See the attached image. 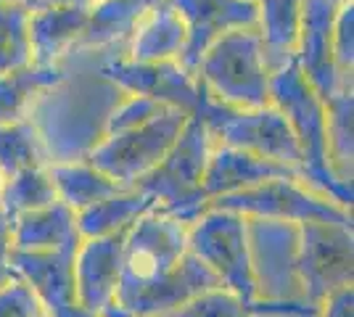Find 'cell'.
<instances>
[{"mask_svg": "<svg viewBox=\"0 0 354 317\" xmlns=\"http://www.w3.org/2000/svg\"><path fill=\"white\" fill-rule=\"evenodd\" d=\"M270 104L281 108L301 151V182L325 198L352 209V185L341 182L328 162V130H325V101L312 90L296 64H288L272 72L270 82Z\"/></svg>", "mask_w": 354, "mask_h": 317, "instance_id": "obj_1", "label": "cell"}, {"mask_svg": "<svg viewBox=\"0 0 354 317\" xmlns=\"http://www.w3.org/2000/svg\"><path fill=\"white\" fill-rule=\"evenodd\" d=\"M212 151L214 137L209 133L207 122L191 117L177 143L162 159V164L135 188L153 198L162 214L191 227L212 206V201L204 193V172Z\"/></svg>", "mask_w": 354, "mask_h": 317, "instance_id": "obj_2", "label": "cell"}, {"mask_svg": "<svg viewBox=\"0 0 354 317\" xmlns=\"http://www.w3.org/2000/svg\"><path fill=\"white\" fill-rule=\"evenodd\" d=\"M193 75L204 85L214 104L227 108L270 106L272 72L257 30H236L222 35L204 50Z\"/></svg>", "mask_w": 354, "mask_h": 317, "instance_id": "obj_3", "label": "cell"}, {"mask_svg": "<svg viewBox=\"0 0 354 317\" xmlns=\"http://www.w3.org/2000/svg\"><path fill=\"white\" fill-rule=\"evenodd\" d=\"M188 119L191 117L177 108H164L159 117L135 130L101 137L95 148L88 153V162L122 188H135L162 164V159L177 143Z\"/></svg>", "mask_w": 354, "mask_h": 317, "instance_id": "obj_4", "label": "cell"}, {"mask_svg": "<svg viewBox=\"0 0 354 317\" xmlns=\"http://www.w3.org/2000/svg\"><path fill=\"white\" fill-rule=\"evenodd\" d=\"M188 251L207 265L220 286L238 294L243 302H254V275H251L246 217L236 211L209 206L188 227Z\"/></svg>", "mask_w": 354, "mask_h": 317, "instance_id": "obj_5", "label": "cell"}, {"mask_svg": "<svg viewBox=\"0 0 354 317\" xmlns=\"http://www.w3.org/2000/svg\"><path fill=\"white\" fill-rule=\"evenodd\" d=\"M98 77L124 95H148L188 117H204L214 104L198 77L188 72L180 61L143 64L127 56H109L101 61Z\"/></svg>", "mask_w": 354, "mask_h": 317, "instance_id": "obj_6", "label": "cell"}, {"mask_svg": "<svg viewBox=\"0 0 354 317\" xmlns=\"http://www.w3.org/2000/svg\"><path fill=\"white\" fill-rule=\"evenodd\" d=\"M214 143L243 148L270 162H278L291 169H301V151L288 119L275 106L262 108H227L222 104H212L204 117ZM301 177V175H299Z\"/></svg>", "mask_w": 354, "mask_h": 317, "instance_id": "obj_7", "label": "cell"}, {"mask_svg": "<svg viewBox=\"0 0 354 317\" xmlns=\"http://www.w3.org/2000/svg\"><path fill=\"white\" fill-rule=\"evenodd\" d=\"M251 275L259 302L304 299L299 278V225L246 217Z\"/></svg>", "mask_w": 354, "mask_h": 317, "instance_id": "obj_8", "label": "cell"}, {"mask_svg": "<svg viewBox=\"0 0 354 317\" xmlns=\"http://www.w3.org/2000/svg\"><path fill=\"white\" fill-rule=\"evenodd\" d=\"M354 227L310 220L299 225V278L304 299L323 304L354 280Z\"/></svg>", "mask_w": 354, "mask_h": 317, "instance_id": "obj_9", "label": "cell"}, {"mask_svg": "<svg viewBox=\"0 0 354 317\" xmlns=\"http://www.w3.org/2000/svg\"><path fill=\"white\" fill-rule=\"evenodd\" d=\"M212 206L236 211L241 217L281 220V222H294V225L310 222V220H325V222H341V225L354 227L352 209L325 198L323 193L312 191L310 185L294 177L270 180L265 185L241 191V193L214 198Z\"/></svg>", "mask_w": 354, "mask_h": 317, "instance_id": "obj_10", "label": "cell"}, {"mask_svg": "<svg viewBox=\"0 0 354 317\" xmlns=\"http://www.w3.org/2000/svg\"><path fill=\"white\" fill-rule=\"evenodd\" d=\"M188 254V225L151 209L124 233L122 283L117 299L162 278Z\"/></svg>", "mask_w": 354, "mask_h": 317, "instance_id": "obj_11", "label": "cell"}, {"mask_svg": "<svg viewBox=\"0 0 354 317\" xmlns=\"http://www.w3.org/2000/svg\"><path fill=\"white\" fill-rule=\"evenodd\" d=\"M341 3L336 0H304L301 3V30L296 48V66L320 98L352 88V82L341 79L333 64V19Z\"/></svg>", "mask_w": 354, "mask_h": 317, "instance_id": "obj_12", "label": "cell"}, {"mask_svg": "<svg viewBox=\"0 0 354 317\" xmlns=\"http://www.w3.org/2000/svg\"><path fill=\"white\" fill-rule=\"evenodd\" d=\"M124 233L104 238H82L74 249V294L77 304L90 315H104L117 304L122 283Z\"/></svg>", "mask_w": 354, "mask_h": 317, "instance_id": "obj_13", "label": "cell"}, {"mask_svg": "<svg viewBox=\"0 0 354 317\" xmlns=\"http://www.w3.org/2000/svg\"><path fill=\"white\" fill-rule=\"evenodd\" d=\"M188 32V46L180 64L196 72L198 59L222 35L257 27V0H167Z\"/></svg>", "mask_w": 354, "mask_h": 317, "instance_id": "obj_14", "label": "cell"}, {"mask_svg": "<svg viewBox=\"0 0 354 317\" xmlns=\"http://www.w3.org/2000/svg\"><path fill=\"white\" fill-rule=\"evenodd\" d=\"M214 286H220V280L201 259H196L188 251L169 272H164L162 278L151 280L127 296H119L117 304L135 317H167L177 307H183L193 296Z\"/></svg>", "mask_w": 354, "mask_h": 317, "instance_id": "obj_15", "label": "cell"}, {"mask_svg": "<svg viewBox=\"0 0 354 317\" xmlns=\"http://www.w3.org/2000/svg\"><path fill=\"white\" fill-rule=\"evenodd\" d=\"M11 267L37 294L48 317H77L82 312L74 294V251H14Z\"/></svg>", "mask_w": 354, "mask_h": 317, "instance_id": "obj_16", "label": "cell"}, {"mask_svg": "<svg viewBox=\"0 0 354 317\" xmlns=\"http://www.w3.org/2000/svg\"><path fill=\"white\" fill-rule=\"evenodd\" d=\"M283 177L301 180L299 172L291 166L270 162L265 156H257L243 148L214 143V151L209 156L207 172H204V193L209 201H214V198L241 193V191L265 185L270 180H283Z\"/></svg>", "mask_w": 354, "mask_h": 317, "instance_id": "obj_17", "label": "cell"}, {"mask_svg": "<svg viewBox=\"0 0 354 317\" xmlns=\"http://www.w3.org/2000/svg\"><path fill=\"white\" fill-rule=\"evenodd\" d=\"M88 21L90 11H80V8H50V6L30 8L32 64H40V66L64 64V59L80 50Z\"/></svg>", "mask_w": 354, "mask_h": 317, "instance_id": "obj_18", "label": "cell"}, {"mask_svg": "<svg viewBox=\"0 0 354 317\" xmlns=\"http://www.w3.org/2000/svg\"><path fill=\"white\" fill-rule=\"evenodd\" d=\"M77 211L53 201L43 209L19 214L11 220V246L14 251L43 254V251H74L80 246Z\"/></svg>", "mask_w": 354, "mask_h": 317, "instance_id": "obj_19", "label": "cell"}, {"mask_svg": "<svg viewBox=\"0 0 354 317\" xmlns=\"http://www.w3.org/2000/svg\"><path fill=\"white\" fill-rule=\"evenodd\" d=\"M127 46V59L153 64V61H180L188 46V32L177 11L167 3L159 0L148 11L138 27L133 30Z\"/></svg>", "mask_w": 354, "mask_h": 317, "instance_id": "obj_20", "label": "cell"}, {"mask_svg": "<svg viewBox=\"0 0 354 317\" xmlns=\"http://www.w3.org/2000/svg\"><path fill=\"white\" fill-rule=\"evenodd\" d=\"M304 0H257V35L270 72L296 61Z\"/></svg>", "mask_w": 354, "mask_h": 317, "instance_id": "obj_21", "label": "cell"}, {"mask_svg": "<svg viewBox=\"0 0 354 317\" xmlns=\"http://www.w3.org/2000/svg\"><path fill=\"white\" fill-rule=\"evenodd\" d=\"M151 209H156V201L148 193L138 188H122L114 196L101 198L90 204L88 209L77 211L80 238H104V236L127 233Z\"/></svg>", "mask_w": 354, "mask_h": 317, "instance_id": "obj_22", "label": "cell"}, {"mask_svg": "<svg viewBox=\"0 0 354 317\" xmlns=\"http://www.w3.org/2000/svg\"><path fill=\"white\" fill-rule=\"evenodd\" d=\"M64 77H66L64 64L59 66L27 64L8 75H0V124L30 119L35 104L50 88L64 82Z\"/></svg>", "mask_w": 354, "mask_h": 317, "instance_id": "obj_23", "label": "cell"}, {"mask_svg": "<svg viewBox=\"0 0 354 317\" xmlns=\"http://www.w3.org/2000/svg\"><path fill=\"white\" fill-rule=\"evenodd\" d=\"M159 0H98L90 11L88 30L82 35L80 50H101L127 43L138 21Z\"/></svg>", "mask_w": 354, "mask_h": 317, "instance_id": "obj_24", "label": "cell"}, {"mask_svg": "<svg viewBox=\"0 0 354 317\" xmlns=\"http://www.w3.org/2000/svg\"><path fill=\"white\" fill-rule=\"evenodd\" d=\"M50 180L56 188V198L66 204L72 211L88 209L90 204L109 198L122 191V185L104 175L98 166H93L88 159L82 162H56L48 164Z\"/></svg>", "mask_w": 354, "mask_h": 317, "instance_id": "obj_25", "label": "cell"}, {"mask_svg": "<svg viewBox=\"0 0 354 317\" xmlns=\"http://www.w3.org/2000/svg\"><path fill=\"white\" fill-rule=\"evenodd\" d=\"M325 130H328V162L341 182L352 185L354 177V90L333 93L325 98Z\"/></svg>", "mask_w": 354, "mask_h": 317, "instance_id": "obj_26", "label": "cell"}, {"mask_svg": "<svg viewBox=\"0 0 354 317\" xmlns=\"http://www.w3.org/2000/svg\"><path fill=\"white\" fill-rule=\"evenodd\" d=\"M59 201L56 198V188L50 180L48 166H32V169H21L11 177H6L3 191H0V209L8 220H16L19 214L43 209L48 204Z\"/></svg>", "mask_w": 354, "mask_h": 317, "instance_id": "obj_27", "label": "cell"}, {"mask_svg": "<svg viewBox=\"0 0 354 317\" xmlns=\"http://www.w3.org/2000/svg\"><path fill=\"white\" fill-rule=\"evenodd\" d=\"M32 166H48V153L37 127L30 119L0 124V172L11 177Z\"/></svg>", "mask_w": 354, "mask_h": 317, "instance_id": "obj_28", "label": "cell"}, {"mask_svg": "<svg viewBox=\"0 0 354 317\" xmlns=\"http://www.w3.org/2000/svg\"><path fill=\"white\" fill-rule=\"evenodd\" d=\"M32 64L30 8L0 0V75Z\"/></svg>", "mask_w": 354, "mask_h": 317, "instance_id": "obj_29", "label": "cell"}, {"mask_svg": "<svg viewBox=\"0 0 354 317\" xmlns=\"http://www.w3.org/2000/svg\"><path fill=\"white\" fill-rule=\"evenodd\" d=\"M167 317H249V302L225 286H214L177 307Z\"/></svg>", "mask_w": 354, "mask_h": 317, "instance_id": "obj_30", "label": "cell"}, {"mask_svg": "<svg viewBox=\"0 0 354 317\" xmlns=\"http://www.w3.org/2000/svg\"><path fill=\"white\" fill-rule=\"evenodd\" d=\"M164 108H169V106L159 104V101H153V98H148V95H124V93H122V98H119L117 104L111 106V111L106 114L104 137L135 130V127L151 122L153 117H159Z\"/></svg>", "mask_w": 354, "mask_h": 317, "instance_id": "obj_31", "label": "cell"}, {"mask_svg": "<svg viewBox=\"0 0 354 317\" xmlns=\"http://www.w3.org/2000/svg\"><path fill=\"white\" fill-rule=\"evenodd\" d=\"M333 64L341 79L352 82L354 72V0H344L333 19Z\"/></svg>", "mask_w": 354, "mask_h": 317, "instance_id": "obj_32", "label": "cell"}, {"mask_svg": "<svg viewBox=\"0 0 354 317\" xmlns=\"http://www.w3.org/2000/svg\"><path fill=\"white\" fill-rule=\"evenodd\" d=\"M0 317H48L43 302L21 278L0 286Z\"/></svg>", "mask_w": 354, "mask_h": 317, "instance_id": "obj_33", "label": "cell"}, {"mask_svg": "<svg viewBox=\"0 0 354 317\" xmlns=\"http://www.w3.org/2000/svg\"><path fill=\"white\" fill-rule=\"evenodd\" d=\"M320 304H312L307 299L294 302H249V317H320Z\"/></svg>", "mask_w": 354, "mask_h": 317, "instance_id": "obj_34", "label": "cell"}, {"mask_svg": "<svg viewBox=\"0 0 354 317\" xmlns=\"http://www.w3.org/2000/svg\"><path fill=\"white\" fill-rule=\"evenodd\" d=\"M11 257H14V246H11V220L0 209V286H6V283L14 278Z\"/></svg>", "mask_w": 354, "mask_h": 317, "instance_id": "obj_35", "label": "cell"}, {"mask_svg": "<svg viewBox=\"0 0 354 317\" xmlns=\"http://www.w3.org/2000/svg\"><path fill=\"white\" fill-rule=\"evenodd\" d=\"M320 317H354V291L352 286L339 288L320 304Z\"/></svg>", "mask_w": 354, "mask_h": 317, "instance_id": "obj_36", "label": "cell"}, {"mask_svg": "<svg viewBox=\"0 0 354 317\" xmlns=\"http://www.w3.org/2000/svg\"><path fill=\"white\" fill-rule=\"evenodd\" d=\"M98 0H37L35 6H50V8H80V11H93ZM32 6V8H35Z\"/></svg>", "mask_w": 354, "mask_h": 317, "instance_id": "obj_37", "label": "cell"}, {"mask_svg": "<svg viewBox=\"0 0 354 317\" xmlns=\"http://www.w3.org/2000/svg\"><path fill=\"white\" fill-rule=\"evenodd\" d=\"M101 317H135V315H130V312H124V309H122L119 304H111V307H109V309H106V312H104Z\"/></svg>", "mask_w": 354, "mask_h": 317, "instance_id": "obj_38", "label": "cell"}, {"mask_svg": "<svg viewBox=\"0 0 354 317\" xmlns=\"http://www.w3.org/2000/svg\"><path fill=\"white\" fill-rule=\"evenodd\" d=\"M3 3H14V6H27V8H32L37 0H3Z\"/></svg>", "mask_w": 354, "mask_h": 317, "instance_id": "obj_39", "label": "cell"}, {"mask_svg": "<svg viewBox=\"0 0 354 317\" xmlns=\"http://www.w3.org/2000/svg\"><path fill=\"white\" fill-rule=\"evenodd\" d=\"M3 182H6V175H3V172H0V191H3Z\"/></svg>", "mask_w": 354, "mask_h": 317, "instance_id": "obj_40", "label": "cell"}, {"mask_svg": "<svg viewBox=\"0 0 354 317\" xmlns=\"http://www.w3.org/2000/svg\"><path fill=\"white\" fill-rule=\"evenodd\" d=\"M336 3H344V0H336Z\"/></svg>", "mask_w": 354, "mask_h": 317, "instance_id": "obj_41", "label": "cell"}]
</instances>
